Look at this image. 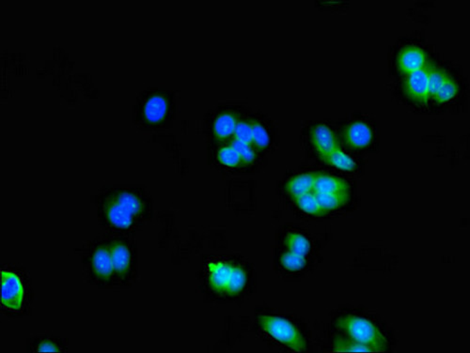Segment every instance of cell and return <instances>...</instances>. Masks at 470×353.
<instances>
[{
  "mask_svg": "<svg viewBox=\"0 0 470 353\" xmlns=\"http://www.w3.org/2000/svg\"><path fill=\"white\" fill-rule=\"evenodd\" d=\"M252 130H253L252 145L255 147L257 151L267 150L271 145L272 140L266 125H264V122L256 119V117H252Z\"/></svg>",
  "mask_w": 470,
  "mask_h": 353,
  "instance_id": "18",
  "label": "cell"
},
{
  "mask_svg": "<svg viewBox=\"0 0 470 353\" xmlns=\"http://www.w3.org/2000/svg\"><path fill=\"white\" fill-rule=\"evenodd\" d=\"M319 205L324 213L335 211L347 200V195H336V193H315Z\"/></svg>",
  "mask_w": 470,
  "mask_h": 353,
  "instance_id": "24",
  "label": "cell"
},
{
  "mask_svg": "<svg viewBox=\"0 0 470 353\" xmlns=\"http://www.w3.org/2000/svg\"><path fill=\"white\" fill-rule=\"evenodd\" d=\"M241 117L242 113L235 107L219 109L212 120V133L215 140L222 142L232 140Z\"/></svg>",
  "mask_w": 470,
  "mask_h": 353,
  "instance_id": "8",
  "label": "cell"
},
{
  "mask_svg": "<svg viewBox=\"0 0 470 353\" xmlns=\"http://www.w3.org/2000/svg\"><path fill=\"white\" fill-rule=\"evenodd\" d=\"M30 287L22 271L10 266L1 268V307L9 315H20L27 309Z\"/></svg>",
  "mask_w": 470,
  "mask_h": 353,
  "instance_id": "3",
  "label": "cell"
},
{
  "mask_svg": "<svg viewBox=\"0 0 470 353\" xmlns=\"http://www.w3.org/2000/svg\"><path fill=\"white\" fill-rule=\"evenodd\" d=\"M172 100L167 93L154 90L146 93L138 106V117L144 124L156 127L170 119Z\"/></svg>",
  "mask_w": 470,
  "mask_h": 353,
  "instance_id": "5",
  "label": "cell"
},
{
  "mask_svg": "<svg viewBox=\"0 0 470 353\" xmlns=\"http://www.w3.org/2000/svg\"><path fill=\"white\" fill-rule=\"evenodd\" d=\"M278 260H280V266L282 267L283 270L289 271V273H299V271H303L308 264V257L291 252L289 250H285L280 255Z\"/></svg>",
  "mask_w": 470,
  "mask_h": 353,
  "instance_id": "19",
  "label": "cell"
},
{
  "mask_svg": "<svg viewBox=\"0 0 470 353\" xmlns=\"http://www.w3.org/2000/svg\"><path fill=\"white\" fill-rule=\"evenodd\" d=\"M295 200L296 206L305 213L311 214V216H323V214H325L314 192L306 193V195L296 198Z\"/></svg>",
  "mask_w": 470,
  "mask_h": 353,
  "instance_id": "25",
  "label": "cell"
},
{
  "mask_svg": "<svg viewBox=\"0 0 470 353\" xmlns=\"http://www.w3.org/2000/svg\"><path fill=\"white\" fill-rule=\"evenodd\" d=\"M233 264L226 261H213L207 266V277L211 289L219 294H227L232 276Z\"/></svg>",
  "mask_w": 470,
  "mask_h": 353,
  "instance_id": "12",
  "label": "cell"
},
{
  "mask_svg": "<svg viewBox=\"0 0 470 353\" xmlns=\"http://www.w3.org/2000/svg\"><path fill=\"white\" fill-rule=\"evenodd\" d=\"M252 135H253L252 119L248 117H243L242 115V117L239 120L237 125H236L233 140L240 141V142L252 144Z\"/></svg>",
  "mask_w": 470,
  "mask_h": 353,
  "instance_id": "27",
  "label": "cell"
},
{
  "mask_svg": "<svg viewBox=\"0 0 470 353\" xmlns=\"http://www.w3.org/2000/svg\"><path fill=\"white\" fill-rule=\"evenodd\" d=\"M426 55L419 47L408 46L404 47L398 54L397 66L403 74H412L425 67Z\"/></svg>",
  "mask_w": 470,
  "mask_h": 353,
  "instance_id": "13",
  "label": "cell"
},
{
  "mask_svg": "<svg viewBox=\"0 0 470 353\" xmlns=\"http://www.w3.org/2000/svg\"><path fill=\"white\" fill-rule=\"evenodd\" d=\"M259 325L264 334L275 343L295 352H305L307 350V342L303 334L288 318L280 316L264 315L260 316Z\"/></svg>",
  "mask_w": 470,
  "mask_h": 353,
  "instance_id": "4",
  "label": "cell"
},
{
  "mask_svg": "<svg viewBox=\"0 0 470 353\" xmlns=\"http://www.w3.org/2000/svg\"><path fill=\"white\" fill-rule=\"evenodd\" d=\"M430 97L440 104L448 103L455 98L458 85L455 79L442 68L428 66Z\"/></svg>",
  "mask_w": 470,
  "mask_h": 353,
  "instance_id": "7",
  "label": "cell"
},
{
  "mask_svg": "<svg viewBox=\"0 0 470 353\" xmlns=\"http://www.w3.org/2000/svg\"><path fill=\"white\" fill-rule=\"evenodd\" d=\"M316 174L302 173L291 178L286 184V191L291 198H295L314 192Z\"/></svg>",
  "mask_w": 470,
  "mask_h": 353,
  "instance_id": "16",
  "label": "cell"
},
{
  "mask_svg": "<svg viewBox=\"0 0 470 353\" xmlns=\"http://www.w3.org/2000/svg\"><path fill=\"white\" fill-rule=\"evenodd\" d=\"M286 250L308 257L311 250V242L308 237L301 232L290 231L286 234L284 240Z\"/></svg>",
  "mask_w": 470,
  "mask_h": 353,
  "instance_id": "17",
  "label": "cell"
},
{
  "mask_svg": "<svg viewBox=\"0 0 470 353\" xmlns=\"http://www.w3.org/2000/svg\"><path fill=\"white\" fill-rule=\"evenodd\" d=\"M334 325L343 336L371 347L375 352H386L390 346V339L383 329L374 321L359 314H343L336 318Z\"/></svg>",
  "mask_w": 470,
  "mask_h": 353,
  "instance_id": "2",
  "label": "cell"
},
{
  "mask_svg": "<svg viewBox=\"0 0 470 353\" xmlns=\"http://www.w3.org/2000/svg\"><path fill=\"white\" fill-rule=\"evenodd\" d=\"M406 95L417 103H426L430 98L428 66L408 75L406 81Z\"/></svg>",
  "mask_w": 470,
  "mask_h": 353,
  "instance_id": "11",
  "label": "cell"
},
{
  "mask_svg": "<svg viewBox=\"0 0 470 353\" xmlns=\"http://www.w3.org/2000/svg\"><path fill=\"white\" fill-rule=\"evenodd\" d=\"M111 254L114 273L118 279L125 280L129 277L134 268V252L129 243L123 240H113L109 243Z\"/></svg>",
  "mask_w": 470,
  "mask_h": 353,
  "instance_id": "9",
  "label": "cell"
},
{
  "mask_svg": "<svg viewBox=\"0 0 470 353\" xmlns=\"http://www.w3.org/2000/svg\"><path fill=\"white\" fill-rule=\"evenodd\" d=\"M248 283V274L245 269L239 265H233L232 276L228 284L227 294L235 296L243 292Z\"/></svg>",
  "mask_w": 470,
  "mask_h": 353,
  "instance_id": "22",
  "label": "cell"
},
{
  "mask_svg": "<svg viewBox=\"0 0 470 353\" xmlns=\"http://www.w3.org/2000/svg\"><path fill=\"white\" fill-rule=\"evenodd\" d=\"M314 193H336V195H347L348 187L343 180L338 178L325 174H316Z\"/></svg>",
  "mask_w": 470,
  "mask_h": 353,
  "instance_id": "15",
  "label": "cell"
},
{
  "mask_svg": "<svg viewBox=\"0 0 470 353\" xmlns=\"http://www.w3.org/2000/svg\"><path fill=\"white\" fill-rule=\"evenodd\" d=\"M62 349L60 342L51 338L41 339L35 346V350L38 352H62Z\"/></svg>",
  "mask_w": 470,
  "mask_h": 353,
  "instance_id": "28",
  "label": "cell"
},
{
  "mask_svg": "<svg viewBox=\"0 0 470 353\" xmlns=\"http://www.w3.org/2000/svg\"><path fill=\"white\" fill-rule=\"evenodd\" d=\"M231 145L237 151L244 166H248L257 160V150L252 144L240 142L235 140L230 141Z\"/></svg>",
  "mask_w": 470,
  "mask_h": 353,
  "instance_id": "26",
  "label": "cell"
},
{
  "mask_svg": "<svg viewBox=\"0 0 470 353\" xmlns=\"http://www.w3.org/2000/svg\"><path fill=\"white\" fill-rule=\"evenodd\" d=\"M332 350L337 352H375L371 347L356 343L343 336L333 339Z\"/></svg>",
  "mask_w": 470,
  "mask_h": 353,
  "instance_id": "23",
  "label": "cell"
},
{
  "mask_svg": "<svg viewBox=\"0 0 470 353\" xmlns=\"http://www.w3.org/2000/svg\"><path fill=\"white\" fill-rule=\"evenodd\" d=\"M309 138L312 147L322 159L338 148L335 133L327 124H319L312 126Z\"/></svg>",
  "mask_w": 470,
  "mask_h": 353,
  "instance_id": "10",
  "label": "cell"
},
{
  "mask_svg": "<svg viewBox=\"0 0 470 353\" xmlns=\"http://www.w3.org/2000/svg\"><path fill=\"white\" fill-rule=\"evenodd\" d=\"M145 198L133 190H114L105 195L100 205V216L112 231H129L143 218Z\"/></svg>",
  "mask_w": 470,
  "mask_h": 353,
  "instance_id": "1",
  "label": "cell"
},
{
  "mask_svg": "<svg viewBox=\"0 0 470 353\" xmlns=\"http://www.w3.org/2000/svg\"><path fill=\"white\" fill-rule=\"evenodd\" d=\"M323 160L329 166L343 171H354L356 167V162L338 148L327 154Z\"/></svg>",
  "mask_w": 470,
  "mask_h": 353,
  "instance_id": "20",
  "label": "cell"
},
{
  "mask_svg": "<svg viewBox=\"0 0 470 353\" xmlns=\"http://www.w3.org/2000/svg\"><path fill=\"white\" fill-rule=\"evenodd\" d=\"M88 265L96 283L107 285L114 279V266L109 245L102 242L93 245L88 256Z\"/></svg>",
  "mask_w": 470,
  "mask_h": 353,
  "instance_id": "6",
  "label": "cell"
},
{
  "mask_svg": "<svg viewBox=\"0 0 470 353\" xmlns=\"http://www.w3.org/2000/svg\"><path fill=\"white\" fill-rule=\"evenodd\" d=\"M346 145L354 150H363L372 141V131L362 122H354L345 130Z\"/></svg>",
  "mask_w": 470,
  "mask_h": 353,
  "instance_id": "14",
  "label": "cell"
},
{
  "mask_svg": "<svg viewBox=\"0 0 470 353\" xmlns=\"http://www.w3.org/2000/svg\"><path fill=\"white\" fill-rule=\"evenodd\" d=\"M217 159L219 163L227 169H235L243 166L242 160L235 149L231 144L222 146L219 149L217 153Z\"/></svg>",
  "mask_w": 470,
  "mask_h": 353,
  "instance_id": "21",
  "label": "cell"
}]
</instances>
